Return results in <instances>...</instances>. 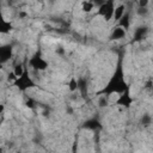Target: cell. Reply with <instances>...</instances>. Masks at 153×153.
I'll use <instances>...</instances> for the list:
<instances>
[{"mask_svg":"<svg viewBox=\"0 0 153 153\" xmlns=\"http://www.w3.org/2000/svg\"><path fill=\"white\" fill-rule=\"evenodd\" d=\"M129 90L128 84L126 82L124 79V74H123V68H122V63L120 62L115 69L114 75L111 76V79L109 80V82L106 84V86L99 91V94H106V96H111L112 93H123L124 91Z\"/></svg>","mask_w":153,"mask_h":153,"instance_id":"cell-1","label":"cell"},{"mask_svg":"<svg viewBox=\"0 0 153 153\" xmlns=\"http://www.w3.org/2000/svg\"><path fill=\"white\" fill-rule=\"evenodd\" d=\"M115 0H106L102 6L97 8L96 16L102 17L105 22H110L114 18V12H115Z\"/></svg>","mask_w":153,"mask_h":153,"instance_id":"cell-2","label":"cell"},{"mask_svg":"<svg viewBox=\"0 0 153 153\" xmlns=\"http://www.w3.org/2000/svg\"><path fill=\"white\" fill-rule=\"evenodd\" d=\"M14 86H17L20 91H26L27 88H31L35 86V82L32 81V79L29 75V71L27 68L25 69V72L23 73V75H20L19 78L16 79L14 81Z\"/></svg>","mask_w":153,"mask_h":153,"instance_id":"cell-3","label":"cell"},{"mask_svg":"<svg viewBox=\"0 0 153 153\" xmlns=\"http://www.w3.org/2000/svg\"><path fill=\"white\" fill-rule=\"evenodd\" d=\"M29 65L35 69V71H45L48 68V62L37 53L29 60Z\"/></svg>","mask_w":153,"mask_h":153,"instance_id":"cell-4","label":"cell"},{"mask_svg":"<svg viewBox=\"0 0 153 153\" xmlns=\"http://www.w3.org/2000/svg\"><path fill=\"white\" fill-rule=\"evenodd\" d=\"M118 105H122V106H126V108H129L133 103V98L130 97V93H129V90L124 91L123 93L120 94V98L117 99L116 102Z\"/></svg>","mask_w":153,"mask_h":153,"instance_id":"cell-5","label":"cell"},{"mask_svg":"<svg viewBox=\"0 0 153 153\" xmlns=\"http://www.w3.org/2000/svg\"><path fill=\"white\" fill-rule=\"evenodd\" d=\"M126 29H123V27H121V26H115L114 29H112V31H111V33H110V39L111 41H120V39H122V38H124L126 37Z\"/></svg>","mask_w":153,"mask_h":153,"instance_id":"cell-6","label":"cell"},{"mask_svg":"<svg viewBox=\"0 0 153 153\" xmlns=\"http://www.w3.org/2000/svg\"><path fill=\"white\" fill-rule=\"evenodd\" d=\"M147 32H148L147 26H140V27L135 29L134 35H133V41H134V42H140V41H142V39L145 38V36L147 35Z\"/></svg>","mask_w":153,"mask_h":153,"instance_id":"cell-7","label":"cell"},{"mask_svg":"<svg viewBox=\"0 0 153 153\" xmlns=\"http://www.w3.org/2000/svg\"><path fill=\"white\" fill-rule=\"evenodd\" d=\"M12 56V47L8 45H2L0 48V57H1V62H6L7 60H10Z\"/></svg>","mask_w":153,"mask_h":153,"instance_id":"cell-8","label":"cell"},{"mask_svg":"<svg viewBox=\"0 0 153 153\" xmlns=\"http://www.w3.org/2000/svg\"><path fill=\"white\" fill-rule=\"evenodd\" d=\"M130 23H131V20H130V13H129V11H126V13L122 16V18L117 22V25L121 26V27H123V29H126V30H128L130 27Z\"/></svg>","mask_w":153,"mask_h":153,"instance_id":"cell-9","label":"cell"},{"mask_svg":"<svg viewBox=\"0 0 153 153\" xmlns=\"http://www.w3.org/2000/svg\"><path fill=\"white\" fill-rule=\"evenodd\" d=\"M124 13H126V5L124 4H121V5L116 6L115 7V12H114V19L116 22H118Z\"/></svg>","mask_w":153,"mask_h":153,"instance_id":"cell-10","label":"cell"},{"mask_svg":"<svg viewBox=\"0 0 153 153\" xmlns=\"http://www.w3.org/2000/svg\"><path fill=\"white\" fill-rule=\"evenodd\" d=\"M82 127L86 128V129H90V130H96V129H98L100 127V124L96 118H90L84 123Z\"/></svg>","mask_w":153,"mask_h":153,"instance_id":"cell-11","label":"cell"},{"mask_svg":"<svg viewBox=\"0 0 153 153\" xmlns=\"http://www.w3.org/2000/svg\"><path fill=\"white\" fill-rule=\"evenodd\" d=\"M94 8H96V6L93 5L92 0H84L81 2V11L85 13H91Z\"/></svg>","mask_w":153,"mask_h":153,"instance_id":"cell-12","label":"cell"},{"mask_svg":"<svg viewBox=\"0 0 153 153\" xmlns=\"http://www.w3.org/2000/svg\"><path fill=\"white\" fill-rule=\"evenodd\" d=\"M25 69H26V66L25 65H23V63H18V65H16L14 67H13V73H14V75L17 76V78H19L20 75H23V73L25 72Z\"/></svg>","mask_w":153,"mask_h":153,"instance_id":"cell-13","label":"cell"},{"mask_svg":"<svg viewBox=\"0 0 153 153\" xmlns=\"http://www.w3.org/2000/svg\"><path fill=\"white\" fill-rule=\"evenodd\" d=\"M78 87H79V81H78V79L74 78V76H72V78L69 79V81H68V90H69L71 92H75V91H78Z\"/></svg>","mask_w":153,"mask_h":153,"instance_id":"cell-14","label":"cell"},{"mask_svg":"<svg viewBox=\"0 0 153 153\" xmlns=\"http://www.w3.org/2000/svg\"><path fill=\"white\" fill-rule=\"evenodd\" d=\"M1 31L2 33H6V32H10L11 29H12V24L10 22H2V26H1Z\"/></svg>","mask_w":153,"mask_h":153,"instance_id":"cell-15","label":"cell"},{"mask_svg":"<svg viewBox=\"0 0 153 153\" xmlns=\"http://www.w3.org/2000/svg\"><path fill=\"white\" fill-rule=\"evenodd\" d=\"M136 13H137L140 17H146L147 13H148V8H147V7H139L137 11H136Z\"/></svg>","mask_w":153,"mask_h":153,"instance_id":"cell-16","label":"cell"},{"mask_svg":"<svg viewBox=\"0 0 153 153\" xmlns=\"http://www.w3.org/2000/svg\"><path fill=\"white\" fill-rule=\"evenodd\" d=\"M149 4V0H137V6L139 7H147Z\"/></svg>","mask_w":153,"mask_h":153,"instance_id":"cell-17","label":"cell"},{"mask_svg":"<svg viewBox=\"0 0 153 153\" xmlns=\"http://www.w3.org/2000/svg\"><path fill=\"white\" fill-rule=\"evenodd\" d=\"M105 1H106V0H92V2H93V5L96 6V8H98L99 6H102Z\"/></svg>","mask_w":153,"mask_h":153,"instance_id":"cell-18","label":"cell"},{"mask_svg":"<svg viewBox=\"0 0 153 153\" xmlns=\"http://www.w3.org/2000/svg\"><path fill=\"white\" fill-rule=\"evenodd\" d=\"M25 104H26V106H27V108H30V109L35 106V102H33V99H32V98H29V99L26 100V103H25Z\"/></svg>","mask_w":153,"mask_h":153,"instance_id":"cell-19","label":"cell"},{"mask_svg":"<svg viewBox=\"0 0 153 153\" xmlns=\"http://www.w3.org/2000/svg\"><path fill=\"white\" fill-rule=\"evenodd\" d=\"M142 122H143L145 124H149V123H151V117H148L147 115H145V116L142 117Z\"/></svg>","mask_w":153,"mask_h":153,"instance_id":"cell-20","label":"cell"}]
</instances>
